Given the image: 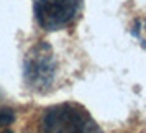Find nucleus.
Masks as SVG:
<instances>
[{"instance_id": "obj_5", "label": "nucleus", "mask_w": 146, "mask_h": 133, "mask_svg": "<svg viewBox=\"0 0 146 133\" xmlns=\"http://www.w3.org/2000/svg\"><path fill=\"white\" fill-rule=\"evenodd\" d=\"M13 120H15V112L12 108H8V107L2 108L0 110V130H3L7 125H10Z\"/></svg>"}, {"instance_id": "obj_1", "label": "nucleus", "mask_w": 146, "mask_h": 133, "mask_svg": "<svg viewBox=\"0 0 146 133\" xmlns=\"http://www.w3.org/2000/svg\"><path fill=\"white\" fill-rule=\"evenodd\" d=\"M35 133H104L84 105L62 102L46 107L38 115Z\"/></svg>"}, {"instance_id": "obj_2", "label": "nucleus", "mask_w": 146, "mask_h": 133, "mask_svg": "<svg viewBox=\"0 0 146 133\" xmlns=\"http://www.w3.org/2000/svg\"><path fill=\"white\" fill-rule=\"evenodd\" d=\"M58 74V59L53 48L46 41H38L28 49L23 61L25 86L35 94L53 90Z\"/></svg>"}, {"instance_id": "obj_3", "label": "nucleus", "mask_w": 146, "mask_h": 133, "mask_svg": "<svg viewBox=\"0 0 146 133\" xmlns=\"http://www.w3.org/2000/svg\"><path fill=\"white\" fill-rule=\"evenodd\" d=\"M84 0H33L35 18L40 28L59 31L79 20Z\"/></svg>"}, {"instance_id": "obj_4", "label": "nucleus", "mask_w": 146, "mask_h": 133, "mask_svg": "<svg viewBox=\"0 0 146 133\" xmlns=\"http://www.w3.org/2000/svg\"><path fill=\"white\" fill-rule=\"evenodd\" d=\"M131 35L138 40L143 49H146V13L138 15L131 25Z\"/></svg>"}, {"instance_id": "obj_6", "label": "nucleus", "mask_w": 146, "mask_h": 133, "mask_svg": "<svg viewBox=\"0 0 146 133\" xmlns=\"http://www.w3.org/2000/svg\"><path fill=\"white\" fill-rule=\"evenodd\" d=\"M0 133H13L12 130H0Z\"/></svg>"}]
</instances>
